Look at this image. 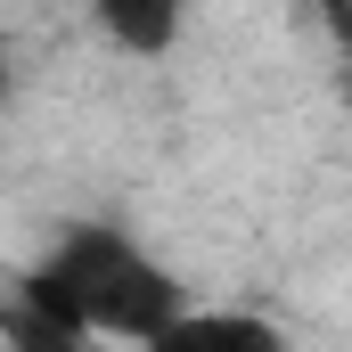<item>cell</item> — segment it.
Segmentation results:
<instances>
[{
    "mask_svg": "<svg viewBox=\"0 0 352 352\" xmlns=\"http://www.w3.org/2000/svg\"><path fill=\"white\" fill-rule=\"evenodd\" d=\"M16 311H33L41 328L74 336V344H148L164 336L188 295L164 254H148L131 230L115 221H74L66 238H50V254L16 278Z\"/></svg>",
    "mask_w": 352,
    "mask_h": 352,
    "instance_id": "6da1fadb",
    "label": "cell"
},
{
    "mask_svg": "<svg viewBox=\"0 0 352 352\" xmlns=\"http://www.w3.org/2000/svg\"><path fill=\"white\" fill-rule=\"evenodd\" d=\"M140 352H287V328L270 311H246V303H188Z\"/></svg>",
    "mask_w": 352,
    "mask_h": 352,
    "instance_id": "7a4b0ae2",
    "label": "cell"
},
{
    "mask_svg": "<svg viewBox=\"0 0 352 352\" xmlns=\"http://www.w3.org/2000/svg\"><path fill=\"white\" fill-rule=\"evenodd\" d=\"M90 25H98V41L115 50V58H173L180 33H188V0H82Z\"/></svg>",
    "mask_w": 352,
    "mask_h": 352,
    "instance_id": "3957f363",
    "label": "cell"
},
{
    "mask_svg": "<svg viewBox=\"0 0 352 352\" xmlns=\"http://www.w3.org/2000/svg\"><path fill=\"white\" fill-rule=\"evenodd\" d=\"M8 352H82V344L58 336V328H41L33 311H8Z\"/></svg>",
    "mask_w": 352,
    "mask_h": 352,
    "instance_id": "277c9868",
    "label": "cell"
},
{
    "mask_svg": "<svg viewBox=\"0 0 352 352\" xmlns=\"http://www.w3.org/2000/svg\"><path fill=\"white\" fill-rule=\"evenodd\" d=\"M8 107H16V50L0 41V115H8Z\"/></svg>",
    "mask_w": 352,
    "mask_h": 352,
    "instance_id": "5b68a950",
    "label": "cell"
},
{
    "mask_svg": "<svg viewBox=\"0 0 352 352\" xmlns=\"http://www.w3.org/2000/svg\"><path fill=\"white\" fill-rule=\"evenodd\" d=\"M344 115H352V25H344Z\"/></svg>",
    "mask_w": 352,
    "mask_h": 352,
    "instance_id": "8992f818",
    "label": "cell"
}]
</instances>
